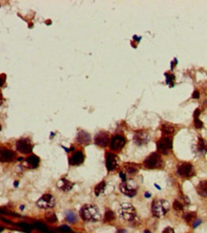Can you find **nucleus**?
<instances>
[{"mask_svg":"<svg viewBox=\"0 0 207 233\" xmlns=\"http://www.w3.org/2000/svg\"><path fill=\"white\" fill-rule=\"evenodd\" d=\"M76 141H77L79 144L87 145L91 142V137H90L88 133L85 132V131H79L77 138H76Z\"/></svg>","mask_w":207,"mask_h":233,"instance_id":"nucleus-18","label":"nucleus"},{"mask_svg":"<svg viewBox=\"0 0 207 233\" xmlns=\"http://www.w3.org/2000/svg\"><path fill=\"white\" fill-rule=\"evenodd\" d=\"M118 213L121 217L126 221L134 220L137 216L136 208L131 204H122L119 206Z\"/></svg>","mask_w":207,"mask_h":233,"instance_id":"nucleus-4","label":"nucleus"},{"mask_svg":"<svg viewBox=\"0 0 207 233\" xmlns=\"http://www.w3.org/2000/svg\"><path fill=\"white\" fill-rule=\"evenodd\" d=\"M194 123H195V126H196V128H198V129L202 128V126H203V123H202L201 120H198V118H196V119H195Z\"/></svg>","mask_w":207,"mask_h":233,"instance_id":"nucleus-32","label":"nucleus"},{"mask_svg":"<svg viewBox=\"0 0 207 233\" xmlns=\"http://www.w3.org/2000/svg\"><path fill=\"white\" fill-rule=\"evenodd\" d=\"M201 224V220H198V219H196V221H195V223L193 224V227H197L198 226V224Z\"/></svg>","mask_w":207,"mask_h":233,"instance_id":"nucleus-35","label":"nucleus"},{"mask_svg":"<svg viewBox=\"0 0 207 233\" xmlns=\"http://www.w3.org/2000/svg\"><path fill=\"white\" fill-rule=\"evenodd\" d=\"M173 206H174V208H175L177 211H180L183 209V205H182V204L180 202H179V201H177V200L174 202Z\"/></svg>","mask_w":207,"mask_h":233,"instance_id":"nucleus-31","label":"nucleus"},{"mask_svg":"<svg viewBox=\"0 0 207 233\" xmlns=\"http://www.w3.org/2000/svg\"><path fill=\"white\" fill-rule=\"evenodd\" d=\"M197 218V213L196 212H189V213H186L184 216V219L187 223H190L193 220H195Z\"/></svg>","mask_w":207,"mask_h":233,"instance_id":"nucleus-27","label":"nucleus"},{"mask_svg":"<svg viewBox=\"0 0 207 233\" xmlns=\"http://www.w3.org/2000/svg\"><path fill=\"white\" fill-rule=\"evenodd\" d=\"M18 185V183H17V182H15V183H14V186H17Z\"/></svg>","mask_w":207,"mask_h":233,"instance_id":"nucleus-42","label":"nucleus"},{"mask_svg":"<svg viewBox=\"0 0 207 233\" xmlns=\"http://www.w3.org/2000/svg\"><path fill=\"white\" fill-rule=\"evenodd\" d=\"M116 219V216H115V213L113 211L110 210V209H107L106 212H105V217H104V221L105 222H112Z\"/></svg>","mask_w":207,"mask_h":233,"instance_id":"nucleus-24","label":"nucleus"},{"mask_svg":"<svg viewBox=\"0 0 207 233\" xmlns=\"http://www.w3.org/2000/svg\"><path fill=\"white\" fill-rule=\"evenodd\" d=\"M165 76H166L167 79H166V83L169 84L170 87H173L174 86V80H175V76L172 75V74H169V73H165Z\"/></svg>","mask_w":207,"mask_h":233,"instance_id":"nucleus-28","label":"nucleus"},{"mask_svg":"<svg viewBox=\"0 0 207 233\" xmlns=\"http://www.w3.org/2000/svg\"><path fill=\"white\" fill-rule=\"evenodd\" d=\"M49 233H53V232H49Z\"/></svg>","mask_w":207,"mask_h":233,"instance_id":"nucleus-44","label":"nucleus"},{"mask_svg":"<svg viewBox=\"0 0 207 233\" xmlns=\"http://www.w3.org/2000/svg\"><path fill=\"white\" fill-rule=\"evenodd\" d=\"M39 162H40V160L35 155H31V156H29L26 159V166L28 167V168H31V169H34V168L38 167Z\"/></svg>","mask_w":207,"mask_h":233,"instance_id":"nucleus-17","label":"nucleus"},{"mask_svg":"<svg viewBox=\"0 0 207 233\" xmlns=\"http://www.w3.org/2000/svg\"><path fill=\"white\" fill-rule=\"evenodd\" d=\"M65 218L69 223H75L76 222V216H75V212H73L72 210H67L65 212Z\"/></svg>","mask_w":207,"mask_h":233,"instance_id":"nucleus-22","label":"nucleus"},{"mask_svg":"<svg viewBox=\"0 0 207 233\" xmlns=\"http://www.w3.org/2000/svg\"><path fill=\"white\" fill-rule=\"evenodd\" d=\"M105 186H106V183H105L104 181H102V182L98 183L97 185H95V187H94V194H95V196L100 195L101 193L104 191Z\"/></svg>","mask_w":207,"mask_h":233,"instance_id":"nucleus-23","label":"nucleus"},{"mask_svg":"<svg viewBox=\"0 0 207 233\" xmlns=\"http://www.w3.org/2000/svg\"><path fill=\"white\" fill-rule=\"evenodd\" d=\"M54 204H55L54 198L51 194H44L36 202V205H37L38 207L43 208V209H49V208L53 207Z\"/></svg>","mask_w":207,"mask_h":233,"instance_id":"nucleus-7","label":"nucleus"},{"mask_svg":"<svg viewBox=\"0 0 207 233\" xmlns=\"http://www.w3.org/2000/svg\"><path fill=\"white\" fill-rule=\"evenodd\" d=\"M45 218H46V220H47L49 223H51V224L57 222V216H55V214L53 213V211H49L47 214H46V217Z\"/></svg>","mask_w":207,"mask_h":233,"instance_id":"nucleus-26","label":"nucleus"},{"mask_svg":"<svg viewBox=\"0 0 207 233\" xmlns=\"http://www.w3.org/2000/svg\"><path fill=\"white\" fill-rule=\"evenodd\" d=\"M161 133L163 137H169L175 133V127L170 123H164L161 125Z\"/></svg>","mask_w":207,"mask_h":233,"instance_id":"nucleus-20","label":"nucleus"},{"mask_svg":"<svg viewBox=\"0 0 207 233\" xmlns=\"http://www.w3.org/2000/svg\"><path fill=\"white\" fill-rule=\"evenodd\" d=\"M200 114H201V112H200V109H197V110L195 111V113H194V118H195V119H196V118H198Z\"/></svg>","mask_w":207,"mask_h":233,"instance_id":"nucleus-37","label":"nucleus"},{"mask_svg":"<svg viewBox=\"0 0 207 233\" xmlns=\"http://www.w3.org/2000/svg\"><path fill=\"white\" fill-rule=\"evenodd\" d=\"M57 186H58L61 190L67 192V191H70V190L72 189V187L74 186V183L69 182V181L66 179H60L59 181H58V183H57Z\"/></svg>","mask_w":207,"mask_h":233,"instance_id":"nucleus-19","label":"nucleus"},{"mask_svg":"<svg viewBox=\"0 0 207 233\" xmlns=\"http://www.w3.org/2000/svg\"><path fill=\"white\" fill-rule=\"evenodd\" d=\"M177 170L179 176L183 178H191L195 174L194 166L190 162H179Z\"/></svg>","mask_w":207,"mask_h":233,"instance_id":"nucleus-6","label":"nucleus"},{"mask_svg":"<svg viewBox=\"0 0 207 233\" xmlns=\"http://www.w3.org/2000/svg\"><path fill=\"white\" fill-rule=\"evenodd\" d=\"M145 197H146V198H149V197H150V195H149V193H146V194H145Z\"/></svg>","mask_w":207,"mask_h":233,"instance_id":"nucleus-40","label":"nucleus"},{"mask_svg":"<svg viewBox=\"0 0 207 233\" xmlns=\"http://www.w3.org/2000/svg\"><path fill=\"white\" fill-rule=\"evenodd\" d=\"M198 148L201 152H207V143L203 139H200L198 142Z\"/></svg>","mask_w":207,"mask_h":233,"instance_id":"nucleus-25","label":"nucleus"},{"mask_svg":"<svg viewBox=\"0 0 207 233\" xmlns=\"http://www.w3.org/2000/svg\"><path fill=\"white\" fill-rule=\"evenodd\" d=\"M116 233H127V231H126L125 229H120V230H118Z\"/></svg>","mask_w":207,"mask_h":233,"instance_id":"nucleus-39","label":"nucleus"},{"mask_svg":"<svg viewBox=\"0 0 207 233\" xmlns=\"http://www.w3.org/2000/svg\"><path fill=\"white\" fill-rule=\"evenodd\" d=\"M162 233H175V231H174V229H173L172 227H167L166 228L162 231Z\"/></svg>","mask_w":207,"mask_h":233,"instance_id":"nucleus-34","label":"nucleus"},{"mask_svg":"<svg viewBox=\"0 0 207 233\" xmlns=\"http://www.w3.org/2000/svg\"><path fill=\"white\" fill-rule=\"evenodd\" d=\"M126 143V139L122 135H116L110 142V149L113 151H120Z\"/></svg>","mask_w":207,"mask_h":233,"instance_id":"nucleus-9","label":"nucleus"},{"mask_svg":"<svg viewBox=\"0 0 207 233\" xmlns=\"http://www.w3.org/2000/svg\"><path fill=\"white\" fill-rule=\"evenodd\" d=\"M84 161V155L80 151H76L70 157L69 162L71 165H79Z\"/></svg>","mask_w":207,"mask_h":233,"instance_id":"nucleus-14","label":"nucleus"},{"mask_svg":"<svg viewBox=\"0 0 207 233\" xmlns=\"http://www.w3.org/2000/svg\"><path fill=\"white\" fill-rule=\"evenodd\" d=\"M193 98H200V93H198V91H195L194 93H193Z\"/></svg>","mask_w":207,"mask_h":233,"instance_id":"nucleus-36","label":"nucleus"},{"mask_svg":"<svg viewBox=\"0 0 207 233\" xmlns=\"http://www.w3.org/2000/svg\"><path fill=\"white\" fill-rule=\"evenodd\" d=\"M23 159H22V157H20V158H18V161H22Z\"/></svg>","mask_w":207,"mask_h":233,"instance_id":"nucleus-41","label":"nucleus"},{"mask_svg":"<svg viewBox=\"0 0 207 233\" xmlns=\"http://www.w3.org/2000/svg\"><path fill=\"white\" fill-rule=\"evenodd\" d=\"M169 204L164 200H155L152 205V213L155 217H163L169 210Z\"/></svg>","mask_w":207,"mask_h":233,"instance_id":"nucleus-2","label":"nucleus"},{"mask_svg":"<svg viewBox=\"0 0 207 233\" xmlns=\"http://www.w3.org/2000/svg\"><path fill=\"white\" fill-rule=\"evenodd\" d=\"M81 219L87 222H97L101 219V214L98 208L94 205H85L80 208Z\"/></svg>","mask_w":207,"mask_h":233,"instance_id":"nucleus-1","label":"nucleus"},{"mask_svg":"<svg viewBox=\"0 0 207 233\" xmlns=\"http://www.w3.org/2000/svg\"><path fill=\"white\" fill-rule=\"evenodd\" d=\"M0 157H1V161H5V162H10V161H13L15 158V155L12 150H9V149H2L1 150V154H0Z\"/></svg>","mask_w":207,"mask_h":233,"instance_id":"nucleus-15","label":"nucleus"},{"mask_svg":"<svg viewBox=\"0 0 207 233\" xmlns=\"http://www.w3.org/2000/svg\"><path fill=\"white\" fill-rule=\"evenodd\" d=\"M143 164L148 169H156V168H161L163 166V161L160 154L152 153L145 159Z\"/></svg>","mask_w":207,"mask_h":233,"instance_id":"nucleus-3","label":"nucleus"},{"mask_svg":"<svg viewBox=\"0 0 207 233\" xmlns=\"http://www.w3.org/2000/svg\"><path fill=\"white\" fill-rule=\"evenodd\" d=\"M118 157L113 153H107L106 155V167L108 171H114L118 166Z\"/></svg>","mask_w":207,"mask_h":233,"instance_id":"nucleus-11","label":"nucleus"},{"mask_svg":"<svg viewBox=\"0 0 207 233\" xmlns=\"http://www.w3.org/2000/svg\"><path fill=\"white\" fill-rule=\"evenodd\" d=\"M35 228H37L38 230H40L41 232L46 233L48 231L46 224H42V223H40V222H36V223H35Z\"/></svg>","mask_w":207,"mask_h":233,"instance_id":"nucleus-29","label":"nucleus"},{"mask_svg":"<svg viewBox=\"0 0 207 233\" xmlns=\"http://www.w3.org/2000/svg\"><path fill=\"white\" fill-rule=\"evenodd\" d=\"M148 141H149V135L144 130H138L134 135V142H135L136 144H145V143L148 142Z\"/></svg>","mask_w":207,"mask_h":233,"instance_id":"nucleus-12","label":"nucleus"},{"mask_svg":"<svg viewBox=\"0 0 207 233\" xmlns=\"http://www.w3.org/2000/svg\"><path fill=\"white\" fill-rule=\"evenodd\" d=\"M197 192L201 197H207V181H201L197 187Z\"/></svg>","mask_w":207,"mask_h":233,"instance_id":"nucleus-21","label":"nucleus"},{"mask_svg":"<svg viewBox=\"0 0 207 233\" xmlns=\"http://www.w3.org/2000/svg\"><path fill=\"white\" fill-rule=\"evenodd\" d=\"M139 166L137 164H132V162H128V164H124V170L126 172V175L129 176H134L136 174H138Z\"/></svg>","mask_w":207,"mask_h":233,"instance_id":"nucleus-16","label":"nucleus"},{"mask_svg":"<svg viewBox=\"0 0 207 233\" xmlns=\"http://www.w3.org/2000/svg\"><path fill=\"white\" fill-rule=\"evenodd\" d=\"M18 226L21 227V229L25 232H31L33 227L30 226L29 224H25V223H21V224H18Z\"/></svg>","mask_w":207,"mask_h":233,"instance_id":"nucleus-30","label":"nucleus"},{"mask_svg":"<svg viewBox=\"0 0 207 233\" xmlns=\"http://www.w3.org/2000/svg\"><path fill=\"white\" fill-rule=\"evenodd\" d=\"M144 233H151V232H150V231H149V230H145Z\"/></svg>","mask_w":207,"mask_h":233,"instance_id":"nucleus-43","label":"nucleus"},{"mask_svg":"<svg viewBox=\"0 0 207 233\" xmlns=\"http://www.w3.org/2000/svg\"><path fill=\"white\" fill-rule=\"evenodd\" d=\"M119 176L121 177V179H122V181H123V182H125V181H126L125 175H124V174H123L122 172H121V173H119Z\"/></svg>","mask_w":207,"mask_h":233,"instance_id":"nucleus-38","label":"nucleus"},{"mask_svg":"<svg viewBox=\"0 0 207 233\" xmlns=\"http://www.w3.org/2000/svg\"><path fill=\"white\" fill-rule=\"evenodd\" d=\"M172 139L169 137H162L158 142H157V151L160 154L167 155L169 154L170 151L172 150Z\"/></svg>","mask_w":207,"mask_h":233,"instance_id":"nucleus-5","label":"nucleus"},{"mask_svg":"<svg viewBox=\"0 0 207 233\" xmlns=\"http://www.w3.org/2000/svg\"><path fill=\"white\" fill-rule=\"evenodd\" d=\"M59 229L60 231H62V232L64 233H70V232H72V230H71V228H70L68 226H61V227H59Z\"/></svg>","mask_w":207,"mask_h":233,"instance_id":"nucleus-33","label":"nucleus"},{"mask_svg":"<svg viewBox=\"0 0 207 233\" xmlns=\"http://www.w3.org/2000/svg\"><path fill=\"white\" fill-rule=\"evenodd\" d=\"M16 149L22 154H29L33 150V145L28 139H20L16 142Z\"/></svg>","mask_w":207,"mask_h":233,"instance_id":"nucleus-10","label":"nucleus"},{"mask_svg":"<svg viewBox=\"0 0 207 233\" xmlns=\"http://www.w3.org/2000/svg\"><path fill=\"white\" fill-rule=\"evenodd\" d=\"M119 189H120V191L123 194L127 195L128 197H134L137 194V189L130 185L126 181L125 182H122V183L119 184Z\"/></svg>","mask_w":207,"mask_h":233,"instance_id":"nucleus-13","label":"nucleus"},{"mask_svg":"<svg viewBox=\"0 0 207 233\" xmlns=\"http://www.w3.org/2000/svg\"><path fill=\"white\" fill-rule=\"evenodd\" d=\"M110 142V135L106 131H100L94 136V143L100 147H106Z\"/></svg>","mask_w":207,"mask_h":233,"instance_id":"nucleus-8","label":"nucleus"}]
</instances>
